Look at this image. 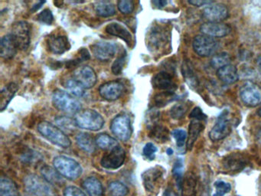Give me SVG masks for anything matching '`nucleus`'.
Returning <instances> with one entry per match:
<instances>
[{
    "label": "nucleus",
    "instance_id": "34",
    "mask_svg": "<svg viewBox=\"0 0 261 196\" xmlns=\"http://www.w3.org/2000/svg\"><path fill=\"white\" fill-rule=\"evenodd\" d=\"M149 136L157 142H166L169 139V130L162 125L156 123L151 127Z\"/></svg>",
    "mask_w": 261,
    "mask_h": 196
},
{
    "label": "nucleus",
    "instance_id": "21",
    "mask_svg": "<svg viewBox=\"0 0 261 196\" xmlns=\"http://www.w3.org/2000/svg\"><path fill=\"white\" fill-rule=\"evenodd\" d=\"M49 51L56 55H62L70 50L71 44L66 36H49L47 41Z\"/></svg>",
    "mask_w": 261,
    "mask_h": 196
},
{
    "label": "nucleus",
    "instance_id": "19",
    "mask_svg": "<svg viewBox=\"0 0 261 196\" xmlns=\"http://www.w3.org/2000/svg\"><path fill=\"white\" fill-rule=\"evenodd\" d=\"M168 36L166 32L161 27L153 28L148 36L147 46L149 50L159 51L167 44Z\"/></svg>",
    "mask_w": 261,
    "mask_h": 196
},
{
    "label": "nucleus",
    "instance_id": "11",
    "mask_svg": "<svg viewBox=\"0 0 261 196\" xmlns=\"http://www.w3.org/2000/svg\"><path fill=\"white\" fill-rule=\"evenodd\" d=\"M164 173L165 170L163 168L159 165L145 171L142 174V179L145 188L150 192L157 191L163 181Z\"/></svg>",
    "mask_w": 261,
    "mask_h": 196
},
{
    "label": "nucleus",
    "instance_id": "43",
    "mask_svg": "<svg viewBox=\"0 0 261 196\" xmlns=\"http://www.w3.org/2000/svg\"><path fill=\"white\" fill-rule=\"evenodd\" d=\"M215 193L213 196H224L227 193L230 192L231 190V185L228 182L224 181H217L214 183Z\"/></svg>",
    "mask_w": 261,
    "mask_h": 196
},
{
    "label": "nucleus",
    "instance_id": "33",
    "mask_svg": "<svg viewBox=\"0 0 261 196\" xmlns=\"http://www.w3.org/2000/svg\"><path fill=\"white\" fill-rule=\"evenodd\" d=\"M182 71V75H183L185 81H186V82H188L190 87H191L192 88L198 87V78H197L196 75L194 72L193 67H192L189 61H185L183 62Z\"/></svg>",
    "mask_w": 261,
    "mask_h": 196
},
{
    "label": "nucleus",
    "instance_id": "10",
    "mask_svg": "<svg viewBox=\"0 0 261 196\" xmlns=\"http://www.w3.org/2000/svg\"><path fill=\"white\" fill-rule=\"evenodd\" d=\"M232 130V123L229 117L228 111H223L219 116L217 122L209 132V138L211 141H220L230 135Z\"/></svg>",
    "mask_w": 261,
    "mask_h": 196
},
{
    "label": "nucleus",
    "instance_id": "8",
    "mask_svg": "<svg viewBox=\"0 0 261 196\" xmlns=\"http://www.w3.org/2000/svg\"><path fill=\"white\" fill-rule=\"evenodd\" d=\"M111 130L117 139L121 141H127L133 133L130 117L126 114H119L111 122Z\"/></svg>",
    "mask_w": 261,
    "mask_h": 196
},
{
    "label": "nucleus",
    "instance_id": "56",
    "mask_svg": "<svg viewBox=\"0 0 261 196\" xmlns=\"http://www.w3.org/2000/svg\"><path fill=\"white\" fill-rule=\"evenodd\" d=\"M163 196H176V194L172 189H167L164 192Z\"/></svg>",
    "mask_w": 261,
    "mask_h": 196
},
{
    "label": "nucleus",
    "instance_id": "31",
    "mask_svg": "<svg viewBox=\"0 0 261 196\" xmlns=\"http://www.w3.org/2000/svg\"><path fill=\"white\" fill-rule=\"evenodd\" d=\"M97 15L101 17H111L116 14L115 6L110 1H98L94 4Z\"/></svg>",
    "mask_w": 261,
    "mask_h": 196
},
{
    "label": "nucleus",
    "instance_id": "1",
    "mask_svg": "<svg viewBox=\"0 0 261 196\" xmlns=\"http://www.w3.org/2000/svg\"><path fill=\"white\" fill-rule=\"evenodd\" d=\"M38 131L44 136L49 142L62 148L70 147L72 145L71 139L59 127L52 123L43 121L38 125Z\"/></svg>",
    "mask_w": 261,
    "mask_h": 196
},
{
    "label": "nucleus",
    "instance_id": "17",
    "mask_svg": "<svg viewBox=\"0 0 261 196\" xmlns=\"http://www.w3.org/2000/svg\"><path fill=\"white\" fill-rule=\"evenodd\" d=\"M248 163L247 158L241 153L230 154L223 159L222 167L226 172H237L243 170Z\"/></svg>",
    "mask_w": 261,
    "mask_h": 196
},
{
    "label": "nucleus",
    "instance_id": "59",
    "mask_svg": "<svg viewBox=\"0 0 261 196\" xmlns=\"http://www.w3.org/2000/svg\"><path fill=\"white\" fill-rule=\"evenodd\" d=\"M257 114L258 115H259V117H261V107H259V110H258Z\"/></svg>",
    "mask_w": 261,
    "mask_h": 196
},
{
    "label": "nucleus",
    "instance_id": "24",
    "mask_svg": "<svg viewBox=\"0 0 261 196\" xmlns=\"http://www.w3.org/2000/svg\"><path fill=\"white\" fill-rule=\"evenodd\" d=\"M18 47L13 40L11 35L8 34L1 39L0 55L4 59H13L17 55Z\"/></svg>",
    "mask_w": 261,
    "mask_h": 196
},
{
    "label": "nucleus",
    "instance_id": "52",
    "mask_svg": "<svg viewBox=\"0 0 261 196\" xmlns=\"http://www.w3.org/2000/svg\"><path fill=\"white\" fill-rule=\"evenodd\" d=\"M213 1H202V0H193V1H188V4L191 5L195 6L196 7H208L211 4H214Z\"/></svg>",
    "mask_w": 261,
    "mask_h": 196
},
{
    "label": "nucleus",
    "instance_id": "32",
    "mask_svg": "<svg viewBox=\"0 0 261 196\" xmlns=\"http://www.w3.org/2000/svg\"><path fill=\"white\" fill-rule=\"evenodd\" d=\"M0 196H20L18 188L13 180L7 177L0 179Z\"/></svg>",
    "mask_w": 261,
    "mask_h": 196
},
{
    "label": "nucleus",
    "instance_id": "3",
    "mask_svg": "<svg viewBox=\"0 0 261 196\" xmlns=\"http://www.w3.org/2000/svg\"><path fill=\"white\" fill-rule=\"evenodd\" d=\"M24 186L30 196H55L51 183L46 178L36 174L26 175Z\"/></svg>",
    "mask_w": 261,
    "mask_h": 196
},
{
    "label": "nucleus",
    "instance_id": "22",
    "mask_svg": "<svg viewBox=\"0 0 261 196\" xmlns=\"http://www.w3.org/2000/svg\"><path fill=\"white\" fill-rule=\"evenodd\" d=\"M105 31L111 36H117L123 39L129 46H131L133 44V36L131 33L125 26L120 23H110L106 26Z\"/></svg>",
    "mask_w": 261,
    "mask_h": 196
},
{
    "label": "nucleus",
    "instance_id": "39",
    "mask_svg": "<svg viewBox=\"0 0 261 196\" xmlns=\"http://www.w3.org/2000/svg\"><path fill=\"white\" fill-rule=\"evenodd\" d=\"M229 64H230V55L226 52L216 54L213 56L211 60V66L217 70L225 66V65H229Z\"/></svg>",
    "mask_w": 261,
    "mask_h": 196
},
{
    "label": "nucleus",
    "instance_id": "36",
    "mask_svg": "<svg viewBox=\"0 0 261 196\" xmlns=\"http://www.w3.org/2000/svg\"><path fill=\"white\" fill-rule=\"evenodd\" d=\"M64 85H65V88L68 91H70L72 93V95L81 97H83L85 94V88L74 78L67 79Z\"/></svg>",
    "mask_w": 261,
    "mask_h": 196
},
{
    "label": "nucleus",
    "instance_id": "44",
    "mask_svg": "<svg viewBox=\"0 0 261 196\" xmlns=\"http://www.w3.org/2000/svg\"><path fill=\"white\" fill-rule=\"evenodd\" d=\"M117 8L123 14H130L135 8V4L132 0H120L117 3Z\"/></svg>",
    "mask_w": 261,
    "mask_h": 196
},
{
    "label": "nucleus",
    "instance_id": "4",
    "mask_svg": "<svg viewBox=\"0 0 261 196\" xmlns=\"http://www.w3.org/2000/svg\"><path fill=\"white\" fill-rule=\"evenodd\" d=\"M53 165L62 176L70 180L79 178L83 171L80 163L68 156H56L54 159Z\"/></svg>",
    "mask_w": 261,
    "mask_h": 196
},
{
    "label": "nucleus",
    "instance_id": "14",
    "mask_svg": "<svg viewBox=\"0 0 261 196\" xmlns=\"http://www.w3.org/2000/svg\"><path fill=\"white\" fill-rule=\"evenodd\" d=\"M94 57L101 62H107L114 57L117 53V46L111 42H98L91 46Z\"/></svg>",
    "mask_w": 261,
    "mask_h": 196
},
{
    "label": "nucleus",
    "instance_id": "27",
    "mask_svg": "<svg viewBox=\"0 0 261 196\" xmlns=\"http://www.w3.org/2000/svg\"><path fill=\"white\" fill-rule=\"evenodd\" d=\"M77 145L79 146L80 149L88 152L93 153L95 151L96 144L95 139L89 133H80L76 136Z\"/></svg>",
    "mask_w": 261,
    "mask_h": 196
},
{
    "label": "nucleus",
    "instance_id": "51",
    "mask_svg": "<svg viewBox=\"0 0 261 196\" xmlns=\"http://www.w3.org/2000/svg\"><path fill=\"white\" fill-rule=\"evenodd\" d=\"M77 59L81 62L89 60L91 59V54L89 53L88 49L81 48L78 50V57H77Z\"/></svg>",
    "mask_w": 261,
    "mask_h": 196
},
{
    "label": "nucleus",
    "instance_id": "15",
    "mask_svg": "<svg viewBox=\"0 0 261 196\" xmlns=\"http://www.w3.org/2000/svg\"><path fill=\"white\" fill-rule=\"evenodd\" d=\"M125 91L123 83L119 81H108L101 85L99 88V94L104 99L109 101L118 100Z\"/></svg>",
    "mask_w": 261,
    "mask_h": 196
},
{
    "label": "nucleus",
    "instance_id": "20",
    "mask_svg": "<svg viewBox=\"0 0 261 196\" xmlns=\"http://www.w3.org/2000/svg\"><path fill=\"white\" fill-rule=\"evenodd\" d=\"M152 85L156 89L170 92H174L177 88L173 77L166 72H159L155 75L152 79Z\"/></svg>",
    "mask_w": 261,
    "mask_h": 196
},
{
    "label": "nucleus",
    "instance_id": "23",
    "mask_svg": "<svg viewBox=\"0 0 261 196\" xmlns=\"http://www.w3.org/2000/svg\"><path fill=\"white\" fill-rule=\"evenodd\" d=\"M217 76L225 85L234 84L239 79L237 68L232 64H229L217 70Z\"/></svg>",
    "mask_w": 261,
    "mask_h": 196
},
{
    "label": "nucleus",
    "instance_id": "53",
    "mask_svg": "<svg viewBox=\"0 0 261 196\" xmlns=\"http://www.w3.org/2000/svg\"><path fill=\"white\" fill-rule=\"evenodd\" d=\"M45 4H46V1H39V2L36 3V4H34V5L32 7L30 11H31L32 13H35V12L38 11Z\"/></svg>",
    "mask_w": 261,
    "mask_h": 196
},
{
    "label": "nucleus",
    "instance_id": "48",
    "mask_svg": "<svg viewBox=\"0 0 261 196\" xmlns=\"http://www.w3.org/2000/svg\"><path fill=\"white\" fill-rule=\"evenodd\" d=\"M156 152H157V147L152 143H146L144 148H143V156L149 160L154 159Z\"/></svg>",
    "mask_w": 261,
    "mask_h": 196
},
{
    "label": "nucleus",
    "instance_id": "35",
    "mask_svg": "<svg viewBox=\"0 0 261 196\" xmlns=\"http://www.w3.org/2000/svg\"><path fill=\"white\" fill-rule=\"evenodd\" d=\"M58 127L65 134L73 133L77 127L75 119L70 118L68 117H59L55 120Z\"/></svg>",
    "mask_w": 261,
    "mask_h": 196
},
{
    "label": "nucleus",
    "instance_id": "28",
    "mask_svg": "<svg viewBox=\"0 0 261 196\" xmlns=\"http://www.w3.org/2000/svg\"><path fill=\"white\" fill-rule=\"evenodd\" d=\"M83 187L89 196H104V188L101 181L94 177H89L83 181Z\"/></svg>",
    "mask_w": 261,
    "mask_h": 196
},
{
    "label": "nucleus",
    "instance_id": "2",
    "mask_svg": "<svg viewBox=\"0 0 261 196\" xmlns=\"http://www.w3.org/2000/svg\"><path fill=\"white\" fill-rule=\"evenodd\" d=\"M54 107L60 111L69 114H77L82 108L81 102L72 94L62 90H56L52 94Z\"/></svg>",
    "mask_w": 261,
    "mask_h": 196
},
{
    "label": "nucleus",
    "instance_id": "42",
    "mask_svg": "<svg viewBox=\"0 0 261 196\" xmlns=\"http://www.w3.org/2000/svg\"><path fill=\"white\" fill-rule=\"evenodd\" d=\"M182 172H183V162L182 159H178L174 163L173 175L176 181L177 185L179 188H182V181H183Z\"/></svg>",
    "mask_w": 261,
    "mask_h": 196
},
{
    "label": "nucleus",
    "instance_id": "25",
    "mask_svg": "<svg viewBox=\"0 0 261 196\" xmlns=\"http://www.w3.org/2000/svg\"><path fill=\"white\" fill-rule=\"evenodd\" d=\"M204 126L203 123L197 120H192L188 127V138H187L186 147L188 150L193 148L195 142L197 141L198 136L204 130Z\"/></svg>",
    "mask_w": 261,
    "mask_h": 196
},
{
    "label": "nucleus",
    "instance_id": "29",
    "mask_svg": "<svg viewBox=\"0 0 261 196\" xmlns=\"http://www.w3.org/2000/svg\"><path fill=\"white\" fill-rule=\"evenodd\" d=\"M197 177L195 174L188 173L182 181V196H196Z\"/></svg>",
    "mask_w": 261,
    "mask_h": 196
},
{
    "label": "nucleus",
    "instance_id": "5",
    "mask_svg": "<svg viewBox=\"0 0 261 196\" xmlns=\"http://www.w3.org/2000/svg\"><path fill=\"white\" fill-rule=\"evenodd\" d=\"M77 127L84 130L98 131L104 125V120L101 114L94 110H84L76 114L75 117Z\"/></svg>",
    "mask_w": 261,
    "mask_h": 196
},
{
    "label": "nucleus",
    "instance_id": "30",
    "mask_svg": "<svg viewBox=\"0 0 261 196\" xmlns=\"http://www.w3.org/2000/svg\"><path fill=\"white\" fill-rule=\"evenodd\" d=\"M96 144L103 150L111 151L118 147V142L115 138L106 133L98 135L95 139Z\"/></svg>",
    "mask_w": 261,
    "mask_h": 196
},
{
    "label": "nucleus",
    "instance_id": "40",
    "mask_svg": "<svg viewBox=\"0 0 261 196\" xmlns=\"http://www.w3.org/2000/svg\"><path fill=\"white\" fill-rule=\"evenodd\" d=\"M108 189L112 196H125L129 192L128 188L118 181H111L109 184Z\"/></svg>",
    "mask_w": 261,
    "mask_h": 196
},
{
    "label": "nucleus",
    "instance_id": "26",
    "mask_svg": "<svg viewBox=\"0 0 261 196\" xmlns=\"http://www.w3.org/2000/svg\"><path fill=\"white\" fill-rule=\"evenodd\" d=\"M18 89V85L14 82L10 83L3 88L0 93L1 94L0 95V110L1 111H4L7 108L10 101L17 94Z\"/></svg>",
    "mask_w": 261,
    "mask_h": 196
},
{
    "label": "nucleus",
    "instance_id": "7",
    "mask_svg": "<svg viewBox=\"0 0 261 196\" xmlns=\"http://www.w3.org/2000/svg\"><path fill=\"white\" fill-rule=\"evenodd\" d=\"M10 35L20 50L26 51L29 49L31 42V29L27 22L20 21L14 23Z\"/></svg>",
    "mask_w": 261,
    "mask_h": 196
},
{
    "label": "nucleus",
    "instance_id": "12",
    "mask_svg": "<svg viewBox=\"0 0 261 196\" xmlns=\"http://www.w3.org/2000/svg\"><path fill=\"white\" fill-rule=\"evenodd\" d=\"M126 152L123 148H115L113 150L108 151L104 154L101 160V164L104 169H119L125 162Z\"/></svg>",
    "mask_w": 261,
    "mask_h": 196
},
{
    "label": "nucleus",
    "instance_id": "6",
    "mask_svg": "<svg viewBox=\"0 0 261 196\" xmlns=\"http://www.w3.org/2000/svg\"><path fill=\"white\" fill-rule=\"evenodd\" d=\"M194 52L201 57L214 56L220 48L218 41L205 35H198L192 42Z\"/></svg>",
    "mask_w": 261,
    "mask_h": 196
},
{
    "label": "nucleus",
    "instance_id": "9",
    "mask_svg": "<svg viewBox=\"0 0 261 196\" xmlns=\"http://www.w3.org/2000/svg\"><path fill=\"white\" fill-rule=\"evenodd\" d=\"M239 92L240 100L247 107H255L261 104V88L255 83H243Z\"/></svg>",
    "mask_w": 261,
    "mask_h": 196
},
{
    "label": "nucleus",
    "instance_id": "46",
    "mask_svg": "<svg viewBox=\"0 0 261 196\" xmlns=\"http://www.w3.org/2000/svg\"><path fill=\"white\" fill-rule=\"evenodd\" d=\"M126 59H127V55L124 53L123 55L122 54L120 57L116 59L115 62L113 64L112 68H111L112 72L114 75H118L121 73L123 67L125 65Z\"/></svg>",
    "mask_w": 261,
    "mask_h": 196
},
{
    "label": "nucleus",
    "instance_id": "38",
    "mask_svg": "<svg viewBox=\"0 0 261 196\" xmlns=\"http://www.w3.org/2000/svg\"><path fill=\"white\" fill-rule=\"evenodd\" d=\"M41 172L43 174V178H46L49 183H58L62 180V175L57 172L56 169H52V167L46 166L43 167L41 169Z\"/></svg>",
    "mask_w": 261,
    "mask_h": 196
},
{
    "label": "nucleus",
    "instance_id": "41",
    "mask_svg": "<svg viewBox=\"0 0 261 196\" xmlns=\"http://www.w3.org/2000/svg\"><path fill=\"white\" fill-rule=\"evenodd\" d=\"M188 110V104L185 103L175 104L170 110L171 117L174 120H181L185 117Z\"/></svg>",
    "mask_w": 261,
    "mask_h": 196
},
{
    "label": "nucleus",
    "instance_id": "50",
    "mask_svg": "<svg viewBox=\"0 0 261 196\" xmlns=\"http://www.w3.org/2000/svg\"><path fill=\"white\" fill-rule=\"evenodd\" d=\"M64 196H87L82 190L76 186H68L64 190Z\"/></svg>",
    "mask_w": 261,
    "mask_h": 196
},
{
    "label": "nucleus",
    "instance_id": "57",
    "mask_svg": "<svg viewBox=\"0 0 261 196\" xmlns=\"http://www.w3.org/2000/svg\"><path fill=\"white\" fill-rule=\"evenodd\" d=\"M54 4H55L56 7H62V5H63V2H62V1H55Z\"/></svg>",
    "mask_w": 261,
    "mask_h": 196
},
{
    "label": "nucleus",
    "instance_id": "47",
    "mask_svg": "<svg viewBox=\"0 0 261 196\" xmlns=\"http://www.w3.org/2000/svg\"><path fill=\"white\" fill-rule=\"evenodd\" d=\"M37 20H39L40 23H43V24L50 25L52 24L54 21L53 14H52V11L49 9H46L43 11L41 12L37 17Z\"/></svg>",
    "mask_w": 261,
    "mask_h": 196
},
{
    "label": "nucleus",
    "instance_id": "13",
    "mask_svg": "<svg viewBox=\"0 0 261 196\" xmlns=\"http://www.w3.org/2000/svg\"><path fill=\"white\" fill-rule=\"evenodd\" d=\"M202 17L209 23H222L229 17L228 10L224 4L214 3L203 10Z\"/></svg>",
    "mask_w": 261,
    "mask_h": 196
},
{
    "label": "nucleus",
    "instance_id": "16",
    "mask_svg": "<svg viewBox=\"0 0 261 196\" xmlns=\"http://www.w3.org/2000/svg\"><path fill=\"white\" fill-rule=\"evenodd\" d=\"M73 78L81 84L85 89L92 88L97 83L98 77L91 67L81 66L74 72Z\"/></svg>",
    "mask_w": 261,
    "mask_h": 196
},
{
    "label": "nucleus",
    "instance_id": "45",
    "mask_svg": "<svg viewBox=\"0 0 261 196\" xmlns=\"http://www.w3.org/2000/svg\"><path fill=\"white\" fill-rule=\"evenodd\" d=\"M172 135L175 139L178 147H182L185 145L187 138H188V134L185 130H182V129H175L172 132Z\"/></svg>",
    "mask_w": 261,
    "mask_h": 196
},
{
    "label": "nucleus",
    "instance_id": "18",
    "mask_svg": "<svg viewBox=\"0 0 261 196\" xmlns=\"http://www.w3.org/2000/svg\"><path fill=\"white\" fill-rule=\"evenodd\" d=\"M200 31L203 35L214 38H223L228 36L230 33V27L223 23H203L200 27Z\"/></svg>",
    "mask_w": 261,
    "mask_h": 196
},
{
    "label": "nucleus",
    "instance_id": "55",
    "mask_svg": "<svg viewBox=\"0 0 261 196\" xmlns=\"http://www.w3.org/2000/svg\"><path fill=\"white\" fill-rule=\"evenodd\" d=\"M256 68H257L258 72L261 75V55L258 56L256 60Z\"/></svg>",
    "mask_w": 261,
    "mask_h": 196
},
{
    "label": "nucleus",
    "instance_id": "58",
    "mask_svg": "<svg viewBox=\"0 0 261 196\" xmlns=\"http://www.w3.org/2000/svg\"><path fill=\"white\" fill-rule=\"evenodd\" d=\"M172 153H173V150H172V149H170V148H169V149H167L168 155H169V156H171V155H172Z\"/></svg>",
    "mask_w": 261,
    "mask_h": 196
},
{
    "label": "nucleus",
    "instance_id": "49",
    "mask_svg": "<svg viewBox=\"0 0 261 196\" xmlns=\"http://www.w3.org/2000/svg\"><path fill=\"white\" fill-rule=\"evenodd\" d=\"M189 117L192 119V120H197V121H202V120H206L207 116L204 114L200 107H196L191 110L189 114Z\"/></svg>",
    "mask_w": 261,
    "mask_h": 196
},
{
    "label": "nucleus",
    "instance_id": "37",
    "mask_svg": "<svg viewBox=\"0 0 261 196\" xmlns=\"http://www.w3.org/2000/svg\"><path fill=\"white\" fill-rule=\"evenodd\" d=\"M175 97H176V95H175V92L163 91V92L156 94L153 101H154L156 107H163L175 100Z\"/></svg>",
    "mask_w": 261,
    "mask_h": 196
},
{
    "label": "nucleus",
    "instance_id": "54",
    "mask_svg": "<svg viewBox=\"0 0 261 196\" xmlns=\"http://www.w3.org/2000/svg\"><path fill=\"white\" fill-rule=\"evenodd\" d=\"M153 4H154L155 6H156L157 8H162V7H165V6L167 4V2L166 1H162V0H160V1H153Z\"/></svg>",
    "mask_w": 261,
    "mask_h": 196
}]
</instances>
